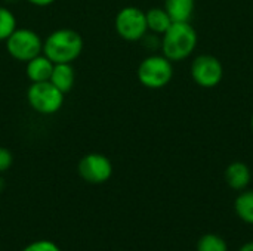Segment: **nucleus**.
I'll use <instances>...</instances> for the list:
<instances>
[{"label":"nucleus","instance_id":"11","mask_svg":"<svg viewBox=\"0 0 253 251\" xmlns=\"http://www.w3.org/2000/svg\"><path fill=\"white\" fill-rule=\"evenodd\" d=\"M49 81L64 95L71 92L76 83V72L73 64H55Z\"/></svg>","mask_w":253,"mask_h":251},{"label":"nucleus","instance_id":"5","mask_svg":"<svg viewBox=\"0 0 253 251\" xmlns=\"http://www.w3.org/2000/svg\"><path fill=\"white\" fill-rule=\"evenodd\" d=\"M64 96L65 95L50 81L31 83L27 90V101L30 108L42 115L56 114L64 105Z\"/></svg>","mask_w":253,"mask_h":251},{"label":"nucleus","instance_id":"8","mask_svg":"<svg viewBox=\"0 0 253 251\" xmlns=\"http://www.w3.org/2000/svg\"><path fill=\"white\" fill-rule=\"evenodd\" d=\"M77 173L84 182L92 185H101L111 179L113 163L104 154L90 152L80 158L77 164Z\"/></svg>","mask_w":253,"mask_h":251},{"label":"nucleus","instance_id":"18","mask_svg":"<svg viewBox=\"0 0 253 251\" xmlns=\"http://www.w3.org/2000/svg\"><path fill=\"white\" fill-rule=\"evenodd\" d=\"M141 41L144 43V46H145L147 49H150V50H157V49H160V44H162V36L148 31V33L141 38Z\"/></svg>","mask_w":253,"mask_h":251},{"label":"nucleus","instance_id":"9","mask_svg":"<svg viewBox=\"0 0 253 251\" xmlns=\"http://www.w3.org/2000/svg\"><path fill=\"white\" fill-rule=\"evenodd\" d=\"M225 182L227 185L234 189V191H245L248 189L251 180H252V173L251 169L246 163L243 161H234L227 166L225 169Z\"/></svg>","mask_w":253,"mask_h":251},{"label":"nucleus","instance_id":"17","mask_svg":"<svg viewBox=\"0 0 253 251\" xmlns=\"http://www.w3.org/2000/svg\"><path fill=\"white\" fill-rule=\"evenodd\" d=\"M21 251H61V249L49 240H39L34 243H30L28 246H25Z\"/></svg>","mask_w":253,"mask_h":251},{"label":"nucleus","instance_id":"2","mask_svg":"<svg viewBox=\"0 0 253 251\" xmlns=\"http://www.w3.org/2000/svg\"><path fill=\"white\" fill-rule=\"evenodd\" d=\"M197 41V31L190 22H172L162 36V55L172 62H181L193 55Z\"/></svg>","mask_w":253,"mask_h":251},{"label":"nucleus","instance_id":"1","mask_svg":"<svg viewBox=\"0 0 253 251\" xmlns=\"http://www.w3.org/2000/svg\"><path fill=\"white\" fill-rule=\"evenodd\" d=\"M83 47V37L71 28H58L43 40V53L53 64H73Z\"/></svg>","mask_w":253,"mask_h":251},{"label":"nucleus","instance_id":"24","mask_svg":"<svg viewBox=\"0 0 253 251\" xmlns=\"http://www.w3.org/2000/svg\"><path fill=\"white\" fill-rule=\"evenodd\" d=\"M1 188H3V180L0 179V189H1Z\"/></svg>","mask_w":253,"mask_h":251},{"label":"nucleus","instance_id":"15","mask_svg":"<svg viewBox=\"0 0 253 251\" xmlns=\"http://www.w3.org/2000/svg\"><path fill=\"white\" fill-rule=\"evenodd\" d=\"M197 251H228L225 240L216 234H205L196 244Z\"/></svg>","mask_w":253,"mask_h":251},{"label":"nucleus","instance_id":"4","mask_svg":"<svg viewBox=\"0 0 253 251\" xmlns=\"http://www.w3.org/2000/svg\"><path fill=\"white\" fill-rule=\"evenodd\" d=\"M6 52L18 62H28L43 53V38L30 28H16L4 41Z\"/></svg>","mask_w":253,"mask_h":251},{"label":"nucleus","instance_id":"6","mask_svg":"<svg viewBox=\"0 0 253 251\" xmlns=\"http://www.w3.org/2000/svg\"><path fill=\"white\" fill-rule=\"evenodd\" d=\"M114 28L126 41H141V38L148 33L145 12L136 6L122 7L114 19Z\"/></svg>","mask_w":253,"mask_h":251},{"label":"nucleus","instance_id":"14","mask_svg":"<svg viewBox=\"0 0 253 251\" xmlns=\"http://www.w3.org/2000/svg\"><path fill=\"white\" fill-rule=\"evenodd\" d=\"M234 210L240 220L253 226V191H240L234 201Z\"/></svg>","mask_w":253,"mask_h":251},{"label":"nucleus","instance_id":"20","mask_svg":"<svg viewBox=\"0 0 253 251\" xmlns=\"http://www.w3.org/2000/svg\"><path fill=\"white\" fill-rule=\"evenodd\" d=\"M25 1H28L30 4L37 6V7H46V6H50L55 3V0H25Z\"/></svg>","mask_w":253,"mask_h":251},{"label":"nucleus","instance_id":"16","mask_svg":"<svg viewBox=\"0 0 253 251\" xmlns=\"http://www.w3.org/2000/svg\"><path fill=\"white\" fill-rule=\"evenodd\" d=\"M16 28L18 22L12 10L6 6H0V41L4 43Z\"/></svg>","mask_w":253,"mask_h":251},{"label":"nucleus","instance_id":"23","mask_svg":"<svg viewBox=\"0 0 253 251\" xmlns=\"http://www.w3.org/2000/svg\"><path fill=\"white\" fill-rule=\"evenodd\" d=\"M6 1H7V3H16L18 0H6Z\"/></svg>","mask_w":253,"mask_h":251},{"label":"nucleus","instance_id":"7","mask_svg":"<svg viewBox=\"0 0 253 251\" xmlns=\"http://www.w3.org/2000/svg\"><path fill=\"white\" fill-rule=\"evenodd\" d=\"M190 74L197 86L203 89H213L224 78V67L216 56L203 53L193 59Z\"/></svg>","mask_w":253,"mask_h":251},{"label":"nucleus","instance_id":"22","mask_svg":"<svg viewBox=\"0 0 253 251\" xmlns=\"http://www.w3.org/2000/svg\"><path fill=\"white\" fill-rule=\"evenodd\" d=\"M251 129H252V132H253V115H252V118H251Z\"/></svg>","mask_w":253,"mask_h":251},{"label":"nucleus","instance_id":"10","mask_svg":"<svg viewBox=\"0 0 253 251\" xmlns=\"http://www.w3.org/2000/svg\"><path fill=\"white\" fill-rule=\"evenodd\" d=\"M53 62L44 55L40 53L36 58L25 62V74L31 83H40V81H49L50 74L53 71Z\"/></svg>","mask_w":253,"mask_h":251},{"label":"nucleus","instance_id":"21","mask_svg":"<svg viewBox=\"0 0 253 251\" xmlns=\"http://www.w3.org/2000/svg\"><path fill=\"white\" fill-rule=\"evenodd\" d=\"M239 251H253V241H249V243H246V244H243Z\"/></svg>","mask_w":253,"mask_h":251},{"label":"nucleus","instance_id":"19","mask_svg":"<svg viewBox=\"0 0 253 251\" xmlns=\"http://www.w3.org/2000/svg\"><path fill=\"white\" fill-rule=\"evenodd\" d=\"M13 164V155L12 152L4 148V146H0V173H4L7 172Z\"/></svg>","mask_w":253,"mask_h":251},{"label":"nucleus","instance_id":"13","mask_svg":"<svg viewBox=\"0 0 253 251\" xmlns=\"http://www.w3.org/2000/svg\"><path fill=\"white\" fill-rule=\"evenodd\" d=\"M147 18V27L150 33L163 36L168 28L172 25V19L169 13L165 10V7H151L145 12Z\"/></svg>","mask_w":253,"mask_h":251},{"label":"nucleus","instance_id":"12","mask_svg":"<svg viewBox=\"0 0 253 251\" xmlns=\"http://www.w3.org/2000/svg\"><path fill=\"white\" fill-rule=\"evenodd\" d=\"M163 7L172 22H190L196 9V0H165Z\"/></svg>","mask_w":253,"mask_h":251},{"label":"nucleus","instance_id":"3","mask_svg":"<svg viewBox=\"0 0 253 251\" xmlns=\"http://www.w3.org/2000/svg\"><path fill=\"white\" fill-rule=\"evenodd\" d=\"M136 77L138 81L147 89H163L173 78V62L165 55H148L138 65Z\"/></svg>","mask_w":253,"mask_h":251}]
</instances>
